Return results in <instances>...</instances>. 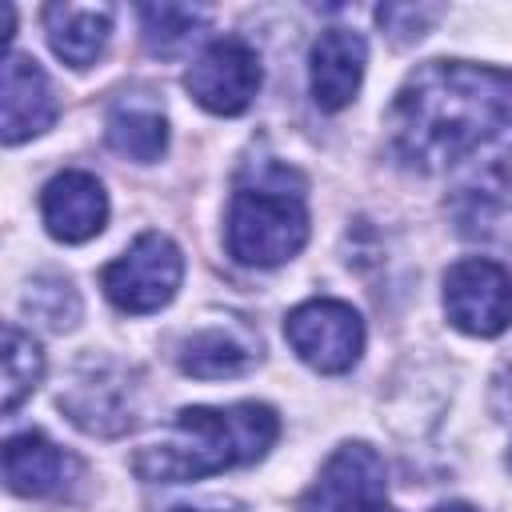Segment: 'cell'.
Here are the masks:
<instances>
[{
	"mask_svg": "<svg viewBox=\"0 0 512 512\" xmlns=\"http://www.w3.org/2000/svg\"><path fill=\"white\" fill-rule=\"evenodd\" d=\"M180 280H184V256L164 232H140L128 244V252H120L100 272L104 296L132 316L164 308L176 296Z\"/></svg>",
	"mask_w": 512,
	"mask_h": 512,
	"instance_id": "obj_4",
	"label": "cell"
},
{
	"mask_svg": "<svg viewBox=\"0 0 512 512\" xmlns=\"http://www.w3.org/2000/svg\"><path fill=\"white\" fill-rule=\"evenodd\" d=\"M72 460L44 436V432H20L4 444V480L16 496H52Z\"/></svg>",
	"mask_w": 512,
	"mask_h": 512,
	"instance_id": "obj_13",
	"label": "cell"
},
{
	"mask_svg": "<svg viewBox=\"0 0 512 512\" xmlns=\"http://www.w3.org/2000/svg\"><path fill=\"white\" fill-rule=\"evenodd\" d=\"M368 64V44L352 28H324L308 52V88L316 108L340 112L360 92Z\"/></svg>",
	"mask_w": 512,
	"mask_h": 512,
	"instance_id": "obj_10",
	"label": "cell"
},
{
	"mask_svg": "<svg viewBox=\"0 0 512 512\" xmlns=\"http://www.w3.org/2000/svg\"><path fill=\"white\" fill-rule=\"evenodd\" d=\"M432 512H476L472 504H460V500H452V504H440V508H432Z\"/></svg>",
	"mask_w": 512,
	"mask_h": 512,
	"instance_id": "obj_22",
	"label": "cell"
},
{
	"mask_svg": "<svg viewBox=\"0 0 512 512\" xmlns=\"http://www.w3.org/2000/svg\"><path fill=\"white\" fill-rule=\"evenodd\" d=\"M24 308L36 320H44L48 328H72L76 316H80V300H76L72 284L68 280H56V276L32 280L28 292H24Z\"/></svg>",
	"mask_w": 512,
	"mask_h": 512,
	"instance_id": "obj_19",
	"label": "cell"
},
{
	"mask_svg": "<svg viewBox=\"0 0 512 512\" xmlns=\"http://www.w3.org/2000/svg\"><path fill=\"white\" fill-rule=\"evenodd\" d=\"M260 80V56L240 36L212 40L184 72V88L192 92V100L216 116H240L256 100Z\"/></svg>",
	"mask_w": 512,
	"mask_h": 512,
	"instance_id": "obj_8",
	"label": "cell"
},
{
	"mask_svg": "<svg viewBox=\"0 0 512 512\" xmlns=\"http://www.w3.org/2000/svg\"><path fill=\"white\" fill-rule=\"evenodd\" d=\"M40 380H44L40 344L16 324H4V412H16L36 392Z\"/></svg>",
	"mask_w": 512,
	"mask_h": 512,
	"instance_id": "obj_17",
	"label": "cell"
},
{
	"mask_svg": "<svg viewBox=\"0 0 512 512\" xmlns=\"http://www.w3.org/2000/svg\"><path fill=\"white\" fill-rule=\"evenodd\" d=\"M56 124V96L44 68L24 56L8 52L4 60V96H0V136L4 144L32 140Z\"/></svg>",
	"mask_w": 512,
	"mask_h": 512,
	"instance_id": "obj_11",
	"label": "cell"
},
{
	"mask_svg": "<svg viewBox=\"0 0 512 512\" xmlns=\"http://www.w3.org/2000/svg\"><path fill=\"white\" fill-rule=\"evenodd\" d=\"M512 120V76L468 64L428 60L420 64L392 100V144L424 172L468 160L480 144L500 136Z\"/></svg>",
	"mask_w": 512,
	"mask_h": 512,
	"instance_id": "obj_1",
	"label": "cell"
},
{
	"mask_svg": "<svg viewBox=\"0 0 512 512\" xmlns=\"http://www.w3.org/2000/svg\"><path fill=\"white\" fill-rule=\"evenodd\" d=\"M176 512H200V508H176Z\"/></svg>",
	"mask_w": 512,
	"mask_h": 512,
	"instance_id": "obj_23",
	"label": "cell"
},
{
	"mask_svg": "<svg viewBox=\"0 0 512 512\" xmlns=\"http://www.w3.org/2000/svg\"><path fill=\"white\" fill-rule=\"evenodd\" d=\"M44 32H48L52 52L64 64L88 68L100 60V52L112 36V8L108 4H48Z\"/></svg>",
	"mask_w": 512,
	"mask_h": 512,
	"instance_id": "obj_12",
	"label": "cell"
},
{
	"mask_svg": "<svg viewBox=\"0 0 512 512\" xmlns=\"http://www.w3.org/2000/svg\"><path fill=\"white\" fill-rule=\"evenodd\" d=\"M440 16V8H412V4H388V8H376V20L380 28L396 32V40H416L424 36V28Z\"/></svg>",
	"mask_w": 512,
	"mask_h": 512,
	"instance_id": "obj_20",
	"label": "cell"
},
{
	"mask_svg": "<svg viewBox=\"0 0 512 512\" xmlns=\"http://www.w3.org/2000/svg\"><path fill=\"white\" fill-rule=\"evenodd\" d=\"M40 216H44L48 236L64 244H84L104 232L108 192L92 172H80V168L56 172L40 192Z\"/></svg>",
	"mask_w": 512,
	"mask_h": 512,
	"instance_id": "obj_9",
	"label": "cell"
},
{
	"mask_svg": "<svg viewBox=\"0 0 512 512\" xmlns=\"http://www.w3.org/2000/svg\"><path fill=\"white\" fill-rule=\"evenodd\" d=\"M60 404L84 432L116 436L132 428V388L124 380H76L72 392L60 396Z\"/></svg>",
	"mask_w": 512,
	"mask_h": 512,
	"instance_id": "obj_15",
	"label": "cell"
},
{
	"mask_svg": "<svg viewBox=\"0 0 512 512\" xmlns=\"http://www.w3.org/2000/svg\"><path fill=\"white\" fill-rule=\"evenodd\" d=\"M140 28L152 52H180L188 40L200 36L204 28V12L184 8V4H144L140 8Z\"/></svg>",
	"mask_w": 512,
	"mask_h": 512,
	"instance_id": "obj_18",
	"label": "cell"
},
{
	"mask_svg": "<svg viewBox=\"0 0 512 512\" xmlns=\"http://www.w3.org/2000/svg\"><path fill=\"white\" fill-rule=\"evenodd\" d=\"M284 336L292 344V352L316 368V372H348L360 352H364V320L352 304L344 300H304L300 308L288 312L284 320Z\"/></svg>",
	"mask_w": 512,
	"mask_h": 512,
	"instance_id": "obj_6",
	"label": "cell"
},
{
	"mask_svg": "<svg viewBox=\"0 0 512 512\" xmlns=\"http://www.w3.org/2000/svg\"><path fill=\"white\" fill-rule=\"evenodd\" d=\"M308 240V208H304V180L292 168L264 164L252 180H240L228 216H224V244L228 256L248 268H276L292 260Z\"/></svg>",
	"mask_w": 512,
	"mask_h": 512,
	"instance_id": "obj_3",
	"label": "cell"
},
{
	"mask_svg": "<svg viewBox=\"0 0 512 512\" xmlns=\"http://www.w3.org/2000/svg\"><path fill=\"white\" fill-rule=\"evenodd\" d=\"M180 372L200 376V380H224V376H240L252 364L248 344H240L232 332L224 328H204L196 336H188L176 352Z\"/></svg>",
	"mask_w": 512,
	"mask_h": 512,
	"instance_id": "obj_16",
	"label": "cell"
},
{
	"mask_svg": "<svg viewBox=\"0 0 512 512\" xmlns=\"http://www.w3.org/2000/svg\"><path fill=\"white\" fill-rule=\"evenodd\" d=\"M444 312L468 336H500L512 324V272L488 256L456 260L444 272Z\"/></svg>",
	"mask_w": 512,
	"mask_h": 512,
	"instance_id": "obj_7",
	"label": "cell"
},
{
	"mask_svg": "<svg viewBox=\"0 0 512 512\" xmlns=\"http://www.w3.org/2000/svg\"><path fill=\"white\" fill-rule=\"evenodd\" d=\"M300 512H396L388 504V468L380 452L360 440L340 444L300 496Z\"/></svg>",
	"mask_w": 512,
	"mask_h": 512,
	"instance_id": "obj_5",
	"label": "cell"
},
{
	"mask_svg": "<svg viewBox=\"0 0 512 512\" xmlns=\"http://www.w3.org/2000/svg\"><path fill=\"white\" fill-rule=\"evenodd\" d=\"M104 136H108L112 152H120L136 164H152L168 148V120H164L160 104H152L144 96H124L108 108Z\"/></svg>",
	"mask_w": 512,
	"mask_h": 512,
	"instance_id": "obj_14",
	"label": "cell"
},
{
	"mask_svg": "<svg viewBox=\"0 0 512 512\" xmlns=\"http://www.w3.org/2000/svg\"><path fill=\"white\" fill-rule=\"evenodd\" d=\"M496 408H500V412H512V360H508L504 372L496 376Z\"/></svg>",
	"mask_w": 512,
	"mask_h": 512,
	"instance_id": "obj_21",
	"label": "cell"
},
{
	"mask_svg": "<svg viewBox=\"0 0 512 512\" xmlns=\"http://www.w3.org/2000/svg\"><path fill=\"white\" fill-rule=\"evenodd\" d=\"M280 436V416L268 404L240 400L228 408H180L172 428L132 456V468L148 484H188L228 468L256 464Z\"/></svg>",
	"mask_w": 512,
	"mask_h": 512,
	"instance_id": "obj_2",
	"label": "cell"
}]
</instances>
